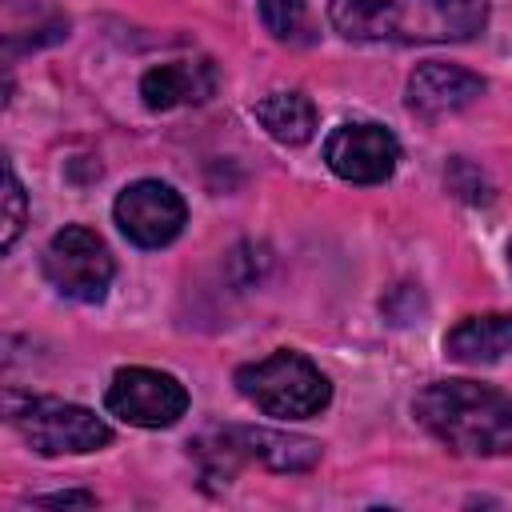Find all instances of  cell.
<instances>
[{
    "label": "cell",
    "mask_w": 512,
    "mask_h": 512,
    "mask_svg": "<svg viewBox=\"0 0 512 512\" xmlns=\"http://www.w3.org/2000/svg\"><path fill=\"white\" fill-rule=\"evenodd\" d=\"M508 260H512V244H508Z\"/></svg>",
    "instance_id": "e0dca14e"
},
{
    "label": "cell",
    "mask_w": 512,
    "mask_h": 512,
    "mask_svg": "<svg viewBox=\"0 0 512 512\" xmlns=\"http://www.w3.org/2000/svg\"><path fill=\"white\" fill-rule=\"evenodd\" d=\"M8 420L16 424V432L44 456H60V452H96L112 440L108 424L68 400L56 396H28V400H8Z\"/></svg>",
    "instance_id": "277c9868"
},
{
    "label": "cell",
    "mask_w": 512,
    "mask_h": 512,
    "mask_svg": "<svg viewBox=\"0 0 512 512\" xmlns=\"http://www.w3.org/2000/svg\"><path fill=\"white\" fill-rule=\"evenodd\" d=\"M220 456H256L260 464L276 472H304L320 460V444L308 436H288V432H268V428H228L220 440Z\"/></svg>",
    "instance_id": "8fae6325"
},
{
    "label": "cell",
    "mask_w": 512,
    "mask_h": 512,
    "mask_svg": "<svg viewBox=\"0 0 512 512\" xmlns=\"http://www.w3.org/2000/svg\"><path fill=\"white\" fill-rule=\"evenodd\" d=\"M444 352L460 364H496L512 352V316H468L444 336Z\"/></svg>",
    "instance_id": "7c38bea8"
},
{
    "label": "cell",
    "mask_w": 512,
    "mask_h": 512,
    "mask_svg": "<svg viewBox=\"0 0 512 512\" xmlns=\"http://www.w3.org/2000/svg\"><path fill=\"white\" fill-rule=\"evenodd\" d=\"M40 504H96L92 492H64V496H44Z\"/></svg>",
    "instance_id": "2e32d148"
},
{
    "label": "cell",
    "mask_w": 512,
    "mask_h": 512,
    "mask_svg": "<svg viewBox=\"0 0 512 512\" xmlns=\"http://www.w3.org/2000/svg\"><path fill=\"white\" fill-rule=\"evenodd\" d=\"M260 20L276 40H292L304 32L308 8H304V0H260Z\"/></svg>",
    "instance_id": "5bb4252c"
},
{
    "label": "cell",
    "mask_w": 512,
    "mask_h": 512,
    "mask_svg": "<svg viewBox=\"0 0 512 512\" xmlns=\"http://www.w3.org/2000/svg\"><path fill=\"white\" fill-rule=\"evenodd\" d=\"M480 92H484V80L476 72L456 68V64H440V60L420 64L408 80V104L424 116H444V112L468 108Z\"/></svg>",
    "instance_id": "9c48e42d"
},
{
    "label": "cell",
    "mask_w": 512,
    "mask_h": 512,
    "mask_svg": "<svg viewBox=\"0 0 512 512\" xmlns=\"http://www.w3.org/2000/svg\"><path fill=\"white\" fill-rule=\"evenodd\" d=\"M328 20L348 40L452 44L484 28L488 0H332Z\"/></svg>",
    "instance_id": "6da1fadb"
},
{
    "label": "cell",
    "mask_w": 512,
    "mask_h": 512,
    "mask_svg": "<svg viewBox=\"0 0 512 512\" xmlns=\"http://www.w3.org/2000/svg\"><path fill=\"white\" fill-rule=\"evenodd\" d=\"M324 160L340 180L380 184L392 176L400 144L384 124H340L324 144Z\"/></svg>",
    "instance_id": "ba28073f"
},
{
    "label": "cell",
    "mask_w": 512,
    "mask_h": 512,
    "mask_svg": "<svg viewBox=\"0 0 512 512\" xmlns=\"http://www.w3.org/2000/svg\"><path fill=\"white\" fill-rule=\"evenodd\" d=\"M20 228H24V188L12 172V164H4V236H0V244L12 248Z\"/></svg>",
    "instance_id": "9a60e30c"
},
{
    "label": "cell",
    "mask_w": 512,
    "mask_h": 512,
    "mask_svg": "<svg viewBox=\"0 0 512 512\" xmlns=\"http://www.w3.org/2000/svg\"><path fill=\"white\" fill-rule=\"evenodd\" d=\"M236 388L248 404L276 420H308L332 400L328 376L300 352H272L236 372Z\"/></svg>",
    "instance_id": "3957f363"
},
{
    "label": "cell",
    "mask_w": 512,
    "mask_h": 512,
    "mask_svg": "<svg viewBox=\"0 0 512 512\" xmlns=\"http://www.w3.org/2000/svg\"><path fill=\"white\" fill-rule=\"evenodd\" d=\"M416 420L452 452L500 456L512 452V396L476 380H436L412 400Z\"/></svg>",
    "instance_id": "7a4b0ae2"
},
{
    "label": "cell",
    "mask_w": 512,
    "mask_h": 512,
    "mask_svg": "<svg viewBox=\"0 0 512 512\" xmlns=\"http://www.w3.org/2000/svg\"><path fill=\"white\" fill-rule=\"evenodd\" d=\"M252 112L264 124V132L280 144H304L316 132V104L300 92H272V96L256 100Z\"/></svg>",
    "instance_id": "4fadbf2b"
},
{
    "label": "cell",
    "mask_w": 512,
    "mask_h": 512,
    "mask_svg": "<svg viewBox=\"0 0 512 512\" xmlns=\"http://www.w3.org/2000/svg\"><path fill=\"white\" fill-rule=\"evenodd\" d=\"M116 224L140 248H164L184 228V200L160 180H136L116 196Z\"/></svg>",
    "instance_id": "52a82bcc"
},
{
    "label": "cell",
    "mask_w": 512,
    "mask_h": 512,
    "mask_svg": "<svg viewBox=\"0 0 512 512\" xmlns=\"http://www.w3.org/2000/svg\"><path fill=\"white\" fill-rule=\"evenodd\" d=\"M212 92H216L212 60H172V64L148 68L140 80V96L152 112H168L180 104H204Z\"/></svg>",
    "instance_id": "30bf717a"
},
{
    "label": "cell",
    "mask_w": 512,
    "mask_h": 512,
    "mask_svg": "<svg viewBox=\"0 0 512 512\" xmlns=\"http://www.w3.org/2000/svg\"><path fill=\"white\" fill-rule=\"evenodd\" d=\"M108 412L136 428H168L188 412V392L156 368H120L108 384Z\"/></svg>",
    "instance_id": "8992f818"
},
{
    "label": "cell",
    "mask_w": 512,
    "mask_h": 512,
    "mask_svg": "<svg viewBox=\"0 0 512 512\" xmlns=\"http://www.w3.org/2000/svg\"><path fill=\"white\" fill-rule=\"evenodd\" d=\"M44 276L52 280L56 292L96 304V300H104V292L112 284V256L92 228L68 224L44 248Z\"/></svg>",
    "instance_id": "5b68a950"
}]
</instances>
